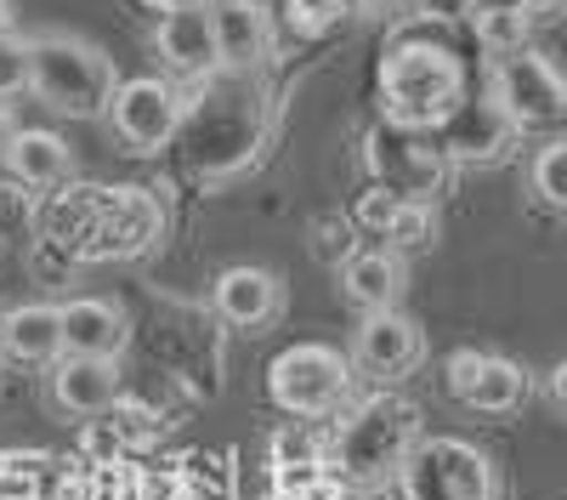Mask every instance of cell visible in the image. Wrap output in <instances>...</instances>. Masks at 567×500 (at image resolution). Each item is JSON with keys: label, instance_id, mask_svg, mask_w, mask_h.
I'll return each instance as SVG.
<instances>
[{"label": "cell", "instance_id": "obj_1", "mask_svg": "<svg viewBox=\"0 0 567 500\" xmlns=\"http://www.w3.org/2000/svg\"><path fill=\"white\" fill-rule=\"evenodd\" d=\"M465 98H471V69L454 52L449 23H432L420 12L392 23L386 52H381V74H374L381 125L409 131V136H437Z\"/></svg>", "mask_w": 567, "mask_h": 500}, {"label": "cell", "instance_id": "obj_2", "mask_svg": "<svg viewBox=\"0 0 567 500\" xmlns=\"http://www.w3.org/2000/svg\"><path fill=\"white\" fill-rule=\"evenodd\" d=\"M45 234L69 262H131L165 234V205L136 182H69L45 211Z\"/></svg>", "mask_w": 567, "mask_h": 500}, {"label": "cell", "instance_id": "obj_3", "mask_svg": "<svg viewBox=\"0 0 567 500\" xmlns=\"http://www.w3.org/2000/svg\"><path fill=\"white\" fill-rule=\"evenodd\" d=\"M420 432H425V416L414 398L369 392L323 438V472L336 489H392L403 455L414 449Z\"/></svg>", "mask_w": 567, "mask_h": 500}, {"label": "cell", "instance_id": "obj_4", "mask_svg": "<svg viewBox=\"0 0 567 500\" xmlns=\"http://www.w3.org/2000/svg\"><path fill=\"white\" fill-rule=\"evenodd\" d=\"M23 58H29V91L52 114H63V120L109 114L120 69L97 40L69 34V29H34V34H23Z\"/></svg>", "mask_w": 567, "mask_h": 500}, {"label": "cell", "instance_id": "obj_5", "mask_svg": "<svg viewBox=\"0 0 567 500\" xmlns=\"http://www.w3.org/2000/svg\"><path fill=\"white\" fill-rule=\"evenodd\" d=\"M182 125H187V165L194 171H239L250 154H256V136H261V120H256V91H250V74H210L199 103L187 109L182 103Z\"/></svg>", "mask_w": 567, "mask_h": 500}, {"label": "cell", "instance_id": "obj_6", "mask_svg": "<svg viewBox=\"0 0 567 500\" xmlns=\"http://www.w3.org/2000/svg\"><path fill=\"white\" fill-rule=\"evenodd\" d=\"M392 483L403 500H499L505 494L494 455L454 432H420Z\"/></svg>", "mask_w": 567, "mask_h": 500}, {"label": "cell", "instance_id": "obj_7", "mask_svg": "<svg viewBox=\"0 0 567 500\" xmlns=\"http://www.w3.org/2000/svg\"><path fill=\"white\" fill-rule=\"evenodd\" d=\"M488 103L499 109V120L523 136V131H539V136H556L561 114H567V85L556 74V63L534 45H516V52H499L488 58Z\"/></svg>", "mask_w": 567, "mask_h": 500}, {"label": "cell", "instance_id": "obj_8", "mask_svg": "<svg viewBox=\"0 0 567 500\" xmlns=\"http://www.w3.org/2000/svg\"><path fill=\"white\" fill-rule=\"evenodd\" d=\"M352 392V358L329 341H296L267 364V398L284 416H329Z\"/></svg>", "mask_w": 567, "mask_h": 500}, {"label": "cell", "instance_id": "obj_9", "mask_svg": "<svg viewBox=\"0 0 567 500\" xmlns=\"http://www.w3.org/2000/svg\"><path fill=\"white\" fill-rule=\"evenodd\" d=\"M182 91L176 80H159V74H131L114 85V98H109V120L120 131V143L131 154H159L165 143H176V131H182Z\"/></svg>", "mask_w": 567, "mask_h": 500}, {"label": "cell", "instance_id": "obj_10", "mask_svg": "<svg viewBox=\"0 0 567 500\" xmlns=\"http://www.w3.org/2000/svg\"><path fill=\"white\" fill-rule=\"evenodd\" d=\"M443 387L454 404L477 409V416H511L523 409L534 392V376L505 353H483V347H460L443 358Z\"/></svg>", "mask_w": 567, "mask_h": 500}, {"label": "cell", "instance_id": "obj_11", "mask_svg": "<svg viewBox=\"0 0 567 500\" xmlns=\"http://www.w3.org/2000/svg\"><path fill=\"white\" fill-rule=\"evenodd\" d=\"M363 160L374 171V188H386L398 200H425L443 188V176L454 171L437 149L432 136H409V131H392V125H374L369 143H363Z\"/></svg>", "mask_w": 567, "mask_h": 500}, {"label": "cell", "instance_id": "obj_12", "mask_svg": "<svg viewBox=\"0 0 567 500\" xmlns=\"http://www.w3.org/2000/svg\"><path fill=\"white\" fill-rule=\"evenodd\" d=\"M352 370L374 376V381H403L420 370L425 358V336L403 307H381V313H363V325L352 336Z\"/></svg>", "mask_w": 567, "mask_h": 500}, {"label": "cell", "instance_id": "obj_13", "mask_svg": "<svg viewBox=\"0 0 567 500\" xmlns=\"http://www.w3.org/2000/svg\"><path fill=\"white\" fill-rule=\"evenodd\" d=\"M210 34H216V69L221 74H256L272 58V12L261 0H210Z\"/></svg>", "mask_w": 567, "mask_h": 500}, {"label": "cell", "instance_id": "obj_14", "mask_svg": "<svg viewBox=\"0 0 567 500\" xmlns=\"http://www.w3.org/2000/svg\"><path fill=\"white\" fill-rule=\"evenodd\" d=\"M511 143H516V131L499 120V109L488 103V91H483V98L471 91V98L454 109V120L432 136V149H437L449 165H488V160H499Z\"/></svg>", "mask_w": 567, "mask_h": 500}, {"label": "cell", "instance_id": "obj_15", "mask_svg": "<svg viewBox=\"0 0 567 500\" xmlns=\"http://www.w3.org/2000/svg\"><path fill=\"white\" fill-rule=\"evenodd\" d=\"M58 330H63V353L120 358L131 347V313L114 296H74L58 307Z\"/></svg>", "mask_w": 567, "mask_h": 500}, {"label": "cell", "instance_id": "obj_16", "mask_svg": "<svg viewBox=\"0 0 567 500\" xmlns=\"http://www.w3.org/2000/svg\"><path fill=\"white\" fill-rule=\"evenodd\" d=\"M210 302H216V313L227 318L233 330H267L272 318H278V307H284V279L272 267H256V262H239V267H227V273H216V290H210Z\"/></svg>", "mask_w": 567, "mask_h": 500}, {"label": "cell", "instance_id": "obj_17", "mask_svg": "<svg viewBox=\"0 0 567 500\" xmlns=\"http://www.w3.org/2000/svg\"><path fill=\"white\" fill-rule=\"evenodd\" d=\"M0 165H7V176L23 182V188H63L74 176L69 143L45 125H18L7 143H0Z\"/></svg>", "mask_w": 567, "mask_h": 500}, {"label": "cell", "instance_id": "obj_18", "mask_svg": "<svg viewBox=\"0 0 567 500\" xmlns=\"http://www.w3.org/2000/svg\"><path fill=\"white\" fill-rule=\"evenodd\" d=\"M154 52L165 58L171 74L182 80H210L216 74V34H210V12L187 7V12H159L154 23Z\"/></svg>", "mask_w": 567, "mask_h": 500}, {"label": "cell", "instance_id": "obj_19", "mask_svg": "<svg viewBox=\"0 0 567 500\" xmlns=\"http://www.w3.org/2000/svg\"><path fill=\"white\" fill-rule=\"evenodd\" d=\"M52 398L69 416H103L120 398V358H80V353L52 358Z\"/></svg>", "mask_w": 567, "mask_h": 500}, {"label": "cell", "instance_id": "obj_20", "mask_svg": "<svg viewBox=\"0 0 567 500\" xmlns=\"http://www.w3.org/2000/svg\"><path fill=\"white\" fill-rule=\"evenodd\" d=\"M341 290H347V302H352V307H363V313L398 307V302H403V290H409V267H403V256H398V251H386V245H374V251H352V256L341 262Z\"/></svg>", "mask_w": 567, "mask_h": 500}, {"label": "cell", "instance_id": "obj_21", "mask_svg": "<svg viewBox=\"0 0 567 500\" xmlns=\"http://www.w3.org/2000/svg\"><path fill=\"white\" fill-rule=\"evenodd\" d=\"M0 353L18 364H52L63 358V330L52 302H23L12 313H0Z\"/></svg>", "mask_w": 567, "mask_h": 500}, {"label": "cell", "instance_id": "obj_22", "mask_svg": "<svg viewBox=\"0 0 567 500\" xmlns=\"http://www.w3.org/2000/svg\"><path fill=\"white\" fill-rule=\"evenodd\" d=\"M358 18V0H284V29L296 40H329Z\"/></svg>", "mask_w": 567, "mask_h": 500}, {"label": "cell", "instance_id": "obj_23", "mask_svg": "<svg viewBox=\"0 0 567 500\" xmlns=\"http://www.w3.org/2000/svg\"><path fill=\"white\" fill-rule=\"evenodd\" d=\"M386 251H398V256H409V251H425L437 239V211L425 205V200H398V211L386 216Z\"/></svg>", "mask_w": 567, "mask_h": 500}, {"label": "cell", "instance_id": "obj_24", "mask_svg": "<svg viewBox=\"0 0 567 500\" xmlns=\"http://www.w3.org/2000/svg\"><path fill=\"white\" fill-rule=\"evenodd\" d=\"M528 176H534V194H539V205L567 211V143H561V136H545V149L534 154Z\"/></svg>", "mask_w": 567, "mask_h": 500}, {"label": "cell", "instance_id": "obj_25", "mask_svg": "<svg viewBox=\"0 0 567 500\" xmlns=\"http://www.w3.org/2000/svg\"><path fill=\"white\" fill-rule=\"evenodd\" d=\"M91 500H154L148 494V478H142L136 467H125V461H103L97 472H91V489H85Z\"/></svg>", "mask_w": 567, "mask_h": 500}, {"label": "cell", "instance_id": "obj_26", "mask_svg": "<svg viewBox=\"0 0 567 500\" xmlns=\"http://www.w3.org/2000/svg\"><path fill=\"white\" fill-rule=\"evenodd\" d=\"M284 467H323V438L312 432H278L272 438V472Z\"/></svg>", "mask_w": 567, "mask_h": 500}, {"label": "cell", "instance_id": "obj_27", "mask_svg": "<svg viewBox=\"0 0 567 500\" xmlns=\"http://www.w3.org/2000/svg\"><path fill=\"white\" fill-rule=\"evenodd\" d=\"M23 85H29V58H23V29H18V34L0 40V103Z\"/></svg>", "mask_w": 567, "mask_h": 500}, {"label": "cell", "instance_id": "obj_28", "mask_svg": "<svg viewBox=\"0 0 567 500\" xmlns=\"http://www.w3.org/2000/svg\"><path fill=\"white\" fill-rule=\"evenodd\" d=\"M392 211H398V194H386V188H363V200H358L352 222H358V227H369V234H381Z\"/></svg>", "mask_w": 567, "mask_h": 500}, {"label": "cell", "instance_id": "obj_29", "mask_svg": "<svg viewBox=\"0 0 567 500\" xmlns=\"http://www.w3.org/2000/svg\"><path fill=\"white\" fill-rule=\"evenodd\" d=\"M414 12L432 18V23H460L471 12V0H414Z\"/></svg>", "mask_w": 567, "mask_h": 500}, {"label": "cell", "instance_id": "obj_30", "mask_svg": "<svg viewBox=\"0 0 567 500\" xmlns=\"http://www.w3.org/2000/svg\"><path fill=\"white\" fill-rule=\"evenodd\" d=\"M0 500H40V483H34L29 472L0 467Z\"/></svg>", "mask_w": 567, "mask_h": 500}, {"label": "cell", "instance_id": "obj_31", "mask_svg": "<svg viewBox=\"0 0 567 500\" xmlns=\"http://www.w3.org/2000/svg\"><path fill=\"white\" fill-rule=\"evenodd\" d=\"M358 12L386 18V23H403V18H414V0H358Z\"/></svg>", "mask_w": 567, "mask_h": 500}, {"label": "cell", "instance_id": "obj_32", "mask_svg": "<svg viewBox=\"0 0 567 500\" xmlns=\"http://www.w3.org/2000/svg\"><path fill=\"white\" fill-rule=\"evenodd\" d=\"M528 0H471L465 18H523Z\"/></svg>", "mask_w": 567, "mask_h": 500}, {"label": "cell", "instance_id": "obj_33", "mask_svg": "<svg viewBox=\"0 0 567 500\" xmlns=\"http://www.w3.org/2000/svg\"><path fill=\"white\" fill-rule=\"evenodd\" d=\"M550 404L556 409L567 404V364H556V370H550Z\"/></svg>", "mask_w": 567, "mask_h": 500}, {"label": "cell", "instance_id": "obj_34", "mask_svg": "<svg viewBox=\"0 0 567 500\" xmlns=\"http://www.w3.org/2000/svg\"><path fill=\"white\" fill-rule=\"evenodd\" d=\"M142 7H154V12H187V7H210V0H142Z\"/></svg>", "mask_w": 567, "mask_h": 500}, {"label": "cell", "instance_id": "obj_35", "mask_svg": "<svg viewBox=\"0 0 567 500\" xmlns=\"http://www.w3.org/2000/svg\"><path fill=\"white\" fill-rule=\"evenodd\" d=\"M18 34V12H12V0H0V40Z\"/></svg>", "mask_w": 567, "mask_h": 500}, {"label": "cell", "instance_id": "obj_36", "mask_svg": "<svg viewBox=\"0 0 567 500\" xmlns=\"http://www.w3.org/2000/svg\"><path fill=\"white\" fill-rule=\"evenodd\" d=\"M12 131H18V120H12V109H7V103H0V143H7Z\"/></svg>", "mask_w": 567, "mask_h": 500}]
</instances>
